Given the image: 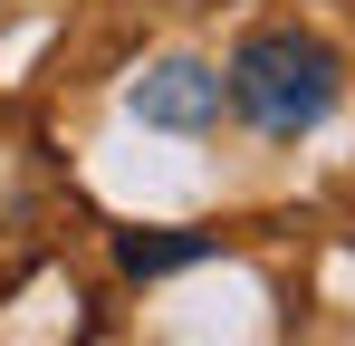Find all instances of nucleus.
I'll return each instance as SVG.
<instances>
[{
    "label": "nucleus",
    "mask_w": 355,
    "mask_h": 346,
    "mask_svg": "<svg viewBox=\"0 0 355 346\" xmlns=\"http://www.w3.org/2000/svg\"><path fill=\"white\" fill-rule=\"evenodd\" d=\"M125 106L135 125H164V135H202V125H221V67L211 58H154L135 87H125Z\"/></svg>",
    "instance_id": "obj_2"
},
{
    "label": "nucleus",
    "mask_w": 355,
    "mask_h": 346,
    "mask_svg": "<svg viewBox=\"0 0 355 346\" xmlns=\"http://www.w3.org/2000/svg\"><path fill=\"white\" fill-rule=\"evenodd\" d=\"M116 260L135 270V279H164V270H182V260H211V240H202V231H173V240H116Z\"/></svg>",
    "instance_id": "obj_3"
},
{
    "label": "nucleus",
    "mask_w": 355,
    "mask_h": 346,
    "mask_svg": "<svg viewBox=\"0 0 355 346\" xmlns=\"http://www.w3.org/2000/svg\"><path fill=\"white\" fill-rule=\"evenodd\" d=\"M336 87H346V67H336V49H327L317 29H250L231 49V67H221V97H231L259 135H307V125H327Z\"/></svg>",
    "instance_id": "obj_1"
}]
</instances>
